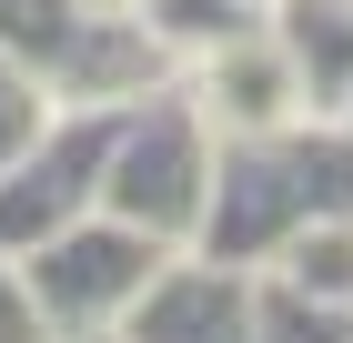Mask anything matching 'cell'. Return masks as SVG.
Masks as SVG:
<instances>
[{"label": "cell", "instance_id": "6da1fadb", "mask_svg": "<svg viewBox=\"0 0 353 343\" xmlns=\"http://www.w3.org/2000/svg\"><path fill=\"white\" fill-rule=\"evenodd\" d=\"M303 222H353V121H293L263 141H222L192 253L263 273Z\"/></svg>", "mask_w": 353, "mask_h": 343}, {"label": "cell", "instance_id": "7a4b0ae2", "mask_svg": "<svg viewBox=\"0 0 353 343\" xmlns=\"http://www.w3.org/2000/svg\"><path fill=\"white\" fill-rule=\"evenodd\" d=\"M212 152H222V132L202 121V101L182 81L152 91V101H121L111 111V152H101V212L172 242V253H192L202 202H212Z\"/></svg>", "mask_w": 353, "mask_h": 343}, {"label": "cell", "instance_id": "3957f363", "mask_svg": "<svg viewBox=\"0 0 353 343\" xmlns=\"http://www.w3.org/2000/svg\"><path fill=\"white\" fill-rule=\"evenodd\" d=\"M172 263V242L132 233V222H111V212H81L71 233L30 242L21 273H30V303H41V323H51V343H101L111 323L141 303V283Z\"/></svg>", "mask_w": 353, "mask_h": 343}, {"label": "cell", "instance_id": "277c9868", "mask_svg": "<svg viewBox=\"0 0 353 343\" xmlns=\"http://www.w3.org/2000/svg\"><path fill=\"white\" fill-rule=\"evenodd\" d=\"M101 152H111V111H51L0 161V253H30L71 233L81 212H101Z\"/></svg>", "mask_w": 353, "mask_h": 343}, {"label": "cell", "instance_id": "5b68a950", "mask_svg": "<svg viewBox=\"0 0 353 343\" xmlns=\"http://www.w3.org/2000/svg\"><path fill=\"white\" fill-rule=\"evenodd\" d=\"M182 91L202 101V121H212L222 141H263V132H293V121H313L303 111V81H293V61L272 51V30L252 21V30H232L222 51H202L182 71Z\"/></svg>", "mask_w": 353, "mask_h": 343}, {"label": "cell", "instance_id": "8992f818", "mask_svg": "<svg viewBox=\"0 0 353 343\" xmlns=\"http://www.w3.org/2000/svg\"><path fill=\"white\" fill-rule=\"evenodd\" d=\"M111 343H252V273L172 253L141 283V303L111 323Z\"/></svg>", "mask_w": 353, "mask_h": 343}, {"label": "cell", "instance_id": "52a82bcc", "mask_svg": "<svg viewBox=\"0 0 353 343\" xmlns=\"http://www.w3.org/2000/svg\"><path fill=\"white\" fill-rule=\"evenodd\" d=\"M263 30L293 61L303 111L313 121H353V0H263Z\"/></svg>", "mask_w": 353, "mask_h": 343}, {"label": "cell", "instance_id": "ba28073f", "mask_svg": "<svg viewBox=\"0 0 353 343\" xmlns=\"http://www.w3.org/2000/svg\"><path fill=\"white\" fill-rule=\"evenodd\" d=\"M101 10V0H0V51L21 61L41 91H51V71H61V51L81 41V21Z\"/></svg>", "mask_w": 353, "mask_h": 343}, {"label": "cell", "instance_id": "9c48e42d", "mask_svg": "<svg viewBox=\"0 0 353 343\" xmlns=\"http://www.w3.org/2000/svg\"><path fill=\"white\" fill-rule=\"evenodd\" d=\"M252 343H353V313L283 273H252Z\"/></svg>", "mask_w": 353, "mask_h": 343}, {"label": "cell", "instance_id": "30bf717a", "mask_svg": "<svg viewBox=\"0 0 353 343\" xmlns=\"http://www.w3.org/2000/svg\"><path fill=\"white\" fill-rule=\"evenodd\" d=\"M132 10H141V30L172 51V71H192L202 51H222L232 30L263 21V10H243V0H132Z\"/></svg>", "mask_w": 353, "mask_h": 343}, {"label": "cell", "instance_id": "8fae6325", "mask_svg": "<svg viewBox=\"0 0 353 343\" xmlns=\"http://www.w3.org/2000/svg\"><path fill=\"white\" fill-rule=\"evenodd\" d=\"M263 273H283V283H303V293H323V303L353 313V222H303Z\"/></svg>", "mask_w": 353, "mask_h": 343}, {"label": "cell", "instance_id": "7c38bea8", "mask_svg": "<svg viewBox=\"0 0 353 343\" xmlns=\"http://www.w3.org/2000/svg\"><path fill=\"white\" fill-rule=\"evenodd\" d=\"M51 111H61V101H51V91H41V81H30V71H21V61H10V51H0V161L21 152V141L41 132Z\"/></svg>", "mask_w": 353, "mask_h": 343}, {"label": "cell", "instance_id": "4fadbf2b", "mask_svg": "<svg viewBox=\"0 0 353 343\" xmlns=\"http://www.w3.org/2000/svg\"><path fill=\"white\" fill-rule=\"evenodd\" d=\"M0 343H51V323H41V303H30L21 253H0Z\"/></svg>", "mask_w": 353, "mask_h": 343}, {"label": "cell", "instance_id": "5bb4252c", "mask_svg": "<svg viewBox=\"0 0 353 343\" xmlns=\"http://www.w3.org/2000/svg\"><path fill=\"white\" fill-rule=\"evenodd\" d=\"M243 10H263V0H243Z\"/></svg>", "mask_w": 353, "mask_h": 343}]
</instances>
